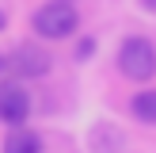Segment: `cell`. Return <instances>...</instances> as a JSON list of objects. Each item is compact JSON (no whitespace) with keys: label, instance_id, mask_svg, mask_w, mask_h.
<instances>
[{"label":"cell","instance_id":"obj_6","mask_svg":"<svg viewBox=\"0 0 156 153\" xmlns=\"http://www.w3.org/2000/svg\"><path fill=\"white\" fill-rule=\"evenodd\" d=\"M129 111L137 122H156V88H141L129 99Z\"/></svg>","mask_w":156,"mask_h":153},{"label":"cell","instance_id":"obj_8","mask_svg":"<svg viewBox=\"0 0 156 153\" xmlns=\"http://www.w3.org/2000/svg\"><path fill=\"white\" fill-rule=\"evenodd\" d=\"M4 73H8V54H0V80H4Z\"/></svg>","mask_w":156,"mask_h":153},{"label":"cell","instance_id":"obj_7","mask_svg":"<svg viewBox=\"0 0 156 153\" xmlns=\"http://www.w3.org/2000/svg\"><path fill=\"white\" fill-rule=\"evenodd\" d=\"M91 54H95V38H80V46H76V61H88Z\"/></svg>","mask_w":156,"mask_h":153},{"label":"cell","instance_id":"obj_11","mask_svg":"<svg viewBox=\"0 0 156 153\" xmlns=\"http://www.w3.org/2000/svg\"><path fill=\"white\" fill-rule=\"evenodd\" d=\"M73 4H76V0H73Z\"/></svg>","mask_w":156,"mask_h":153},{"label":"cell","instance_id":"obj_5","mask_svg":"<svg viewBox=\"0 0 156 153\" xmlns=\"http://www.w3.org/2000/svg\"><path fill=\"white\" fill-rule=\"evenodd\" d=\"M0 153H42V138H38V130H30L27 122H23V126H12L4 134Z\"/></svg>","mask_w":156,"mask_h":153},{"label":"cell","instance_id":"obj_9","mask_svg":"<svg viewBox=\"0 0 156 153\" xmlns=\"http://www.w3.org/2000/svg\"><path fill=\"white\" fill-rule=\"evenodd\" d=\"M141 8H145V12H152V15H156V0H141Z\"/></svg>","mask_w":156,"mask_h":153},{"label":"cell","instance_id":"obj_10","mask_svg":"<svg viewBox=\"0 0 156 153\" xmlns=\"http://www.w3.org/2000/svg\"><path fill=\"white\" fill-rule=\"evenodd\" d=\"M8 27V15H4V8H0V31H4Z\"/></svg>","mask_w":156,"mask_h":153},{"label":"cell","instance_id":"obj_2","mask_svg":"<svg viewBox=\"0 0 156 153\" xmlns=\"http://www.w3.org/2000/svg\"><path fill=\"white\" fill-rule=\"evenodd\" d=\"M114 61H118V73L126 76V80L145 84V80L156 76V46H152V38H145V35H126Z\"/></svg>","mask_w":156,"mask_h":153},{"label":"cell","instance_id":"obj_4","mask_svg":"<svg viewBox=\"0 0 156 153\" xmlns=\"http://www.w3.org/2000/svg\"><path fill=\"white\" fill-rule=\"evenodd\" d=\"M30 119V92L19 76L0 80V122L4 126H23Z\"/></svg>","mask_w":156,"mask_h":153},{"label":"cell","instance_id":"obj_3","mask_svg":"<svg viewBox=\"0 0 156 153\" xmlns=\"http://www.w3.org/2000/svg\"><path fill=\"white\" fill-rule=\"evenodd\" d=\"M50 69H53V54L46 50L42 42H19L12 54H8V73H15L19 80L46 76Z\"/></svg>","mask_w":156,"mask_h":153},{"label":"cell","instance_id":"obj_1","mask_svg":"<svg viewBox=\"0 0 156 153\" xmlns=\"http://www.w3.org/2000/svg\"><path fill=\"white\" fill-rule=\"evenodd\" d=\"M76 27H80V12H76L73 0H46V4L34 8V15H30V31H34L42 42L73 38Z\"/></svg>","mask_w":156,"mask_h":153}]
</instances>
